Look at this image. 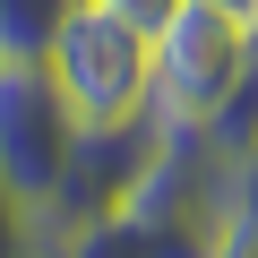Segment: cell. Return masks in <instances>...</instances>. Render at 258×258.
<instances>
[{
  "label": "cell",
  "instance_id": "obj_1",
  "mask_svg": "<svg viewBox=\"0 0 258 258\" xmlns=\"http://www.w3.org/2000/svg\"><path fill=\"white\" fill-rule=\"evenodd\" d=\"M43 69L60 78V95H69V112L86 129H129L155 103V35H138L103 0H78L69 9V26L52 35Z\"/></svg>",
  "mask_w": 258,
  "mask_h": 258
},
{
  "label": "cell",
  "instance_id": "obj_2",
  "mask_svg": "<svg viewBox=\"0 0 258 258\" xmlns=\"http://www.w3.org/2000/svg\"><path fill=\"white\" fill-rule=\"evenodd\" d=\"M258 78V26L224 18V9H189L155 35V129H215L241 86Z\"/></svg>",
  "mask_w": 258,
  "mask_h": 258
},
{
  "label": "cell",
  "instance_id": "obj_3",
  "mask_svg": "<svg viewBox=\"0 0 258 258\" xmlns=\"http://www.w3.org/2000/svg\"><path fill=\"white\" fill-rule=\"evenodd\" d=\"M78 138H86V120L69 112L60 78L43 60H0V181H9L35 215L60 198Z\"/></svg>",
  "mask_w": 258,
  "mask_h": 258
},
{
  "label": "cell",
  "instance_id": "obj_4",
  "mask_svg": "<svg viewBox=\"0 0 258 258\" xmlns=\"http://www.w3.org/2000/svg\"><path fill=\"white\" fill-rule=\"evenodd\" d=\"M78 0H0V60H43Z\"/></svg>",
  "mask_w": 258,
  "mask_h": 258
},
{
  "label": "cell",
  "instance_id": "obj_5",
  "mask_svg": "<svg viewBox=\"0 0 258 258\" xmlns=\"http://www.w3.org/2000/svg\"><path fill=\"white\" fill-rule=\"evenodd\" d=\"M207 258H258V164H249L241 198L224 207V232H215V249H207Z\"/></svg>",
  "mask_w": 258,
  "mask_h": 258
},
{
  "label": "cell",
  "instance_id": "obj_6",
  "mask_svg": "<svg viewBox=\"0 0 258 258\" xmlns=\"http://www.w3.org/2000/svg\"><path fill=\"white\" fill-rule=\"evenodd\" d=\"M35 241H43V215L0 181V258H35Z\"/></svg>",
  "mask_w": 258,
  "mask_h": 258
},
{
  "label": "cell",
  "instance_id": "obj_7",
  "mask_svg": "<svg viewBox=\"0 0 258 258\" xmlns=\"http://www.w3.org/2000/svg\"><path fill=\"white\" fill-rule=\"evenodd\" d=\"M103 9H120L129 26H138V35H164V26H172V18L189 9V0H103Z\"/></svg>",
  "mask_w": 258,
  "mask_h": 258
},
{
  "label": "cell",
  "instance_id": "obj_8",
  "mask_svg": "<svg viewBox=\"0 0 258 258\" xmlns=\"http://www.w3.org/2000/svg\"><path fill=\"white\" fill-rule=\"evenodd\" d=\"M198 9H224V18H241V26H258V0H198Z\"/></svg>",
  "mask_w": 258,
  "mask_h": 258
},
{
  "label": "cell",
  "instance_id": "obj_9",
  "mask_svg": "<svg viewBox=\"0 0 258 258\" xmlns=\"http://www.w3.org/2000/svg\"><path fill=\"white\" fill-rule=\"evenodd\" d=\"M35 258H69V249H60V241H52V232H43V241H35Z\"/></svg>",
  "mask_w": 258,
  "mask_h": 258
}]
</instances>
